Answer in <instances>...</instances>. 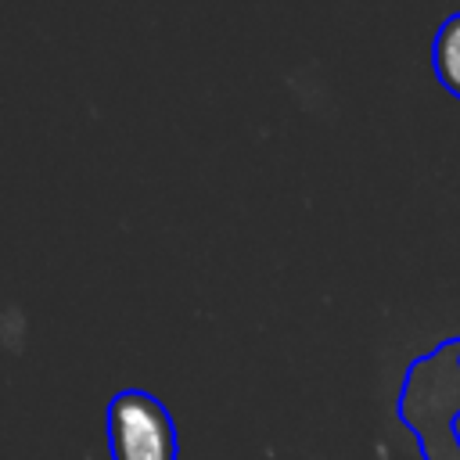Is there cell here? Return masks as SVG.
Wrapping results in <instances>:
<instances>
[{
    "label": "cell",
    "instance_id": "obj_2",
    "mask_svg": "<svg viewBox=\"0 0 460 460\" xmlns=\"http://www.w3.org/2000/svg\"><path fill=\"white\" fill-rule=\"evenodd\" d=\"M104 438L111 460H180L176 420L147 388H122L108 399Z\"/></svg>",
    "mask_w": 460,
    "mask_h": 460
},
{
    "label": "cell",
    "instance_id": "obj_3",
    "mask_svg": "<svg viewBox=\"0 0 460 460\" xmlns=\"http://www.w3.org/2000/svg\"><path fill=\"white\" fill-rule=\"evenodd\" d=\"M431 68H435V79L446 86V93L460 101V11L442 18V25L435 29Z\"/></svg>",
    "mask_w": 460,
    "mask_h": 460
},
{
    "label": "cell",
    "instance_id": "obj_1",
    "mask_svg": "<svg viewBox=\"0 0 460 460\" xmlns=\"http://www.w3.org/2000/svg\"><path fill=\"white\" fill-rule=\"evenodd\" d=\"M395 417L417 438L420 460H460V334L410 359Z\"/></svg>",
    "mask_w": 460,
    "mask_h": 460
}]
</instances>
